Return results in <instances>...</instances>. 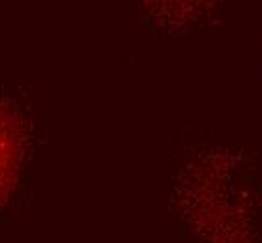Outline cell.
I'll return each mask as SVG.
<instances>
[{
    "label": "cell",
    "instance_id": "6da1fadb",
    "mask_svg": "<svg viewBox=\"0 0 262 243\" xmlns=\"http://www.w3.org/2000/svg\"><path fill=\"white\" fill-rule=\"evenodd\" d=\"M17 146L15 135L6 124V118L0 114V200L4 196L6 189L11 182L13 168H15Z\"/></svg>",
    "mask_w": 262,
    "mask_h": 243
}]
</instances>
